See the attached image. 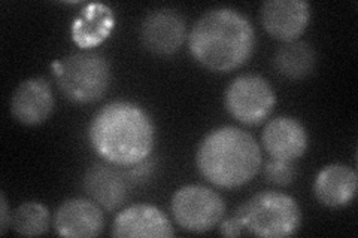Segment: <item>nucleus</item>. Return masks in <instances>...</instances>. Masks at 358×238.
<instances>
[{"instance_id":"nucleus-1","label":"nucleus","mask_w":358,"mask_h":238,"mask_svg":"<svg viewBox=\"0 0 358 238\" xmlns=\"http://www.w3.org/2000/svg\"><path fill=\"white\" fill-rule=\"evenodd\" d=\"M88 140L103 161L131 167L150 158L155 127L147 110L141 106L131 101H112L90 122Z\"/></svg>"},{"instance_id":"nucleus-2","label":"nucleus","mask_w":358,"mask_h":238,"mask_svg":"<svg viewBox=\"0 0 358 238\" xmlns=\"http://www.w3.org/2000/svg\"><path fill=\"white\" fill-rule=\"evenodd\" d=\"M188 48L193 59L210 72H230L250 60L255 48L254 27L239 10H206L189 31Z\"/></svg>"},{"instance_id":"nucleus-3","label":"nucleus","mask_w":358,"mask_h":238,"mask_svg":"<svg viewBox=\"0 0 358 238\" xmlns=\"http://www.w3.org/2000/svg\"><path fill=\"white\" fill-rule=\"evenodd\" d=\"M199 173L218 188H238L251 182L262 168V151L250 133L238 127L209 131L196 152Z\"/></svg>"},{"instance_id":"nucleus-4","label":"nucleus","mask_w":358,"mask_h":238,"mask_svg":"<svg viewBox=\"0 0 358 238\" xmlns=\"http://www.w3.org/2000/svg\"><path fill=\"white\" fill-rule=\"evenodd\" d=\"M243 231L264 238L293 235L301 223L297 201L278 191H264L252 195L234 213Z\"/></svg>"},{"instance_id":"nucleus-5","label":"nucleus","mask_w":358,"mask_h":238,"mask_svg":"<svg viewBox=\"0 0 358 238\" xmlns=\"http://www.w3.org/2000/svg\"><path fill=\"white\" fill-rule=\"evenodd\" d=\"M54 75L63 96L75 103H94L110 85V66L102 54L81 51L54 64Z\"/></svg>"},{"instance_id":"nucleus-6","label":"nucleus","mask_w":358,"mask_h":238,"mask_svg":"<svg viewBox=\"0 0 358 238\" xmlns=\"http://www.w3.org/2000/svg\"><path fill=\"white\" fill-rule=\"evenodd\" d=\"M171 207L176 223L196 234L214 230L226 213V204L218 192L201 185L179 188L172 197Z\"/></svg>"},{"instance_id":"nucleus-7","label":"nucleus","mask_w":358,"mask_h":238,"mask_svg":"<svg viewBox=\"0 0 358 238\" xmlns=\"http://www.w3.org/2000/svg\"><path fill=\"white\" fill-rule=\"evenodd\" d=\"M276 96L267 79L259 75H242L233 79L224 94V105L230 115L245 124L259 126L271 115Z\"/></svg>"},{"instance_id":"nucleus-8","label":"nucleus","mask_w":358,"mask_h":238,"mask_svg":"<svg viewBox=\"0 0 358 238\" xmlns=\"http://www.w3.org/2000/svg\"><path fill=\"white\" fill-rule=\"evenodd\" d=\"M187 36L184 17L172 8H159L145 15L139 30L142 47L155 55L175 54Z\"/></svg>"},{"instance_id":"nucleus-9","label":"nucleus","mask_w":358,"mask_h":238,"mask_svg":"<svg viewBox=\"0 0 358 238\" xmlns=\"http://www.w3.org/2000/svg\"><path fill=\"white\" fill-rule=\"evenodd\" d=\"M260 20L272 38L282 42L299 40L310 20V6L303 0H268L262 5Z\"/></svg>"},{"instance_id":"nucleus-10","label":"nucleus","mask_w":358,"mask_h":238,"mask_svg":"<svg viewBox=\"0 0 358 238\" xmlns=\"http://www.w3.org/2000/svg\"><path fill=\"white\" fill-rule=\"evenodd\" d=\"M103 226L102 207L93 200H66L54 214V228L60 237L92 238L102 234Z\"/></svg>"},{"instance_id":"nucleus-11","label":"nucleus","mask_w":358,"mask_h":238,"mask_svg":"<svg viewBox=\"0 0 358 238\" xmlns=\"http://www.w3.org/2000/svg\"><path fill=\"white\" fill-rule=\"evenodd\" d=\"M54 106L51 85L43 77L22 81L10 98V113L22 126H39L48 121Z\"/></svg>"},{"instance_id":"nucleus-12","label":"nucleus","mask_w":358,"mask_h":238,"mask_svg":"<svg viewBox=\"0 0 358 238\" xmlns=\"http://www.w3.org/2000/svg\"><path fill=\"white\" fill-rule=\"evenodd\" d=\"M129 173L120 172L112 164H94L90 167L83 179L85 194L100 207L114 211L126 202L129 197Z\"/></svg>"},{"instance_id":"nucleus-13","label":"nucleus","mask_w":358,"mask_h":238,"mask_svg":"<svg viewBox=\"0 0 358 238\" xmlns=\"http://www.w3.org/2000/svg\"><path fill=\"white\" fill-rule=\"evenodd\" d=\"M262 142L271 158L294 163L308 149V133L299 119L278 117L266 124Z\"/></svg>"},{"instance_id":"nucleus-14","label":"nucleus","mask_w":358,"mask_h":238,"mask_svg":"<svg viewBox=\"0 0 358 238\" xmlns=\"http://www.w3.org/2000/svg\"><path fill=\"white\" fill-rule=\"evenodd\" d=\"M112 235L120 238H171L175 235V230L160 209L150 204H134L117 214L112 225Z\"/></svg>"},{"instance_id":"nucleus-15","label":"nucleus","mask_w":358,"mask_h":238,"mask_svg":"<svg viewBox=\"0 0 358 238\" xmlns=\"http://www.w3.org/2000/svg\"><path fill=\"white\" fill-rule=\"evenodd\" d=\"M358 176L351 167L334 163L324 167L313 184V194L324 206L345 207L355 198Z\"/></svg>"},{"instance_id":"nucleus-16","label":"nucleus","mask_w":358,"mask_h":238,"mask_svg":"<svg viewBox=\"0 0 358 238\" xmlns=\"http://www.w3.org/2000/svg\"><path fill=\"white\" fill-rule=\"evenodd\" d=\"M273 66L279 75L297 81L315 70L317 54L305 40L287 42L275 52Z\"/></svg>"},{"instance_id":"nucleus-17","label":"nucleus","mask_w":358,"mask_h":238,"mask_svg":"<svg viewBox=\"0 0 358 238\" xmlns=\"http://www.w3.org/2000/svg\"><path fill=\"white\" fill-rule=\"evenodd\" d=\"M114 26V15L103 5H90L84 9L72 26L73 40L83 48L99 45L109 36Z\"/></svg>"},{"instance_id":"nucleus-18","label":"nucleus","mask_w":358,"mask_h":238,"mask_svg":"<svg viewBox=\"0 0 358 238\" xmlns=\"http://www.w3.org/2000/svg\"><path fill=\"white\" fill-rule=\"evenodd\" d=\"M50 221V210L42 202L27 201L15 209L10 226L20 235L38 237L48 231Z\"/></svg>"},{"instance_id":"nucleus-19","label":"nucleus","mask_w":358,"mask_h":238,"mask_svg":"<svg viewBox=\"0 0 358 238\" xmlns=\"http://www.w3.org/2000/svg\"><path fill=\"white\" fill-rule=\"evenodd\" d=\"M263 172L267 182L276 186H288L293 184L296 177V167L293 161L275 160V158H271L266 163Z\"/></svg>"},{"instance_id":"nucleus-20","label":"nucleus","mask_w":358,"mask_h":238,"mask_svg":"<svg viewBox=\"0 0 358 238\" xmlns=\"http://www.w3.org/2000/svg\"><path fill=\"white\" fill-rule=\"evenodd\" d=\"M220 232L226 237H239L243 232V226L236 216H231L221 222Z\"/></svg>"},{"instance_id":"nucleus-21","label":"nucleus","mask_w":358,"mask_h":238,"mask_svg":"<svg viewBox=\"0 0 358 238\" xmlns=\"http://www.w3.org/2000/svg\"><path fill=\"white\" fill-rule=\"evenodd\" d=\"M0 232L6 234L8 228L10 226V221H13V214H9V207H8V201L6 197L2 192V197H0Z\"/></svg>"}]
</instances>
